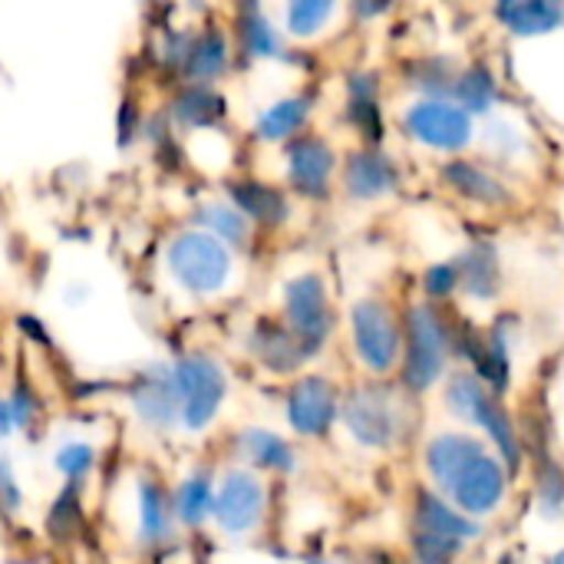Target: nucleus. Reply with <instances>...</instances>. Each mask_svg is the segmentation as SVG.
Returning a JSON list of instances; mask_svg holds the SVG:
<instances>
[{"instance_id": "obj_17", "label": "nucleus", "mask_w": 564, "mask_h": 564, "mask_svg": "<svg viewBox=\"0 0 564 564\" xmlns=\"http://www.w3.org/2000/svg\"><path fill=\"white\" fill-rule=\"evenodd\" d=\"M403 188V169L383 145H354L340 155L337 192L350 205H380Z\"/></svg>"}, {"instance_id": "obj_44", "label": "nucleus", "mask_w": 564, "mask_h": 564, "mask_svg": "<svg viewBox=\"0 0 564 564\" xmlns=\"http://www.w3.org/2000/svg\"><path fill=\"white\" fill-rule=\"evenodd\" d=\"M542 564H564V545H558V549H552L545 558H542Z\"/></svg>"}, {"instance_id": "obj_13", "label": "nucleus", "mask_w": 564, "mask_h": 564, "mask_svg": "<svg viewBox=\"0 0 564 564\" xmlns=\"http://www.w3.org/2000/svg\"><path fill=\"white\" fill-rule=\"evenodd\" d=\"M400 129L410 142L443 159L466 155L479 132L476 119L453 99H413L400 116Z\"/></svg>"}, {"instance_id": "obj_11", "label": "nucleus", "mask_w": 564, "mask_h": 564, "mask_svg": "<svg viewBox=\"0 0 564 564\" xmlns=\"http://www.w3.org/2000/svg\"><path fill=\"white\" fill-rule=\"evenodd\" d=\"M119 397L139 433L152 440L182 436V410H178V390L169 357H152L139 364L129 373V380H122Z\"/></svg>"}, {"instance_id": "obj_6", "label": "nucleus", "mask_w": 564, "mask_h": 564, "mask_svg": "<svg viewBox=\"0 0 564 564\" xmlns=\"http://www.w3.org/2000/svg\"><path fill=\"white\" fill-rule=\"evenodd\" d=\"M178 410H182V440H205L218 430L231 397H235V370L212 347H185L169 357Z\"/></svg>"}, {"instance_id": "obj_46", "label": "nucleus", "mask_w": 564, "mask_h": 564, "mask_svg": "<svg viewBox=\"0 0 564 564\" xmlns=\"http://www.w3.org/2000/svg\"><path fill=\"white\" fill-rule=\"evenodd\" d=\"M558 426H562V436H564V397L558 400Z\"/></svg>"}, {"instance_id": "obj_33", "label": "nucleus", "mask_w": 564, "mask_h": 564, "mask_svg": "<svg viewBox=\"0 0 564 564\" xmlns=\"http://www.w3.org/2000/svg\"><path fill=\"white\" fill-rule=\"evenodd\" d=\"M436 393H440L443 413H446L456 426H466V430H473V423H476L482 403L492 397V390H489L469 367H453V370L446 373V380L440 383Z\"/></svg>"}, {"instance_id": "obj_37", "label": "nucleus", "mask_w": 564, "mask_h": 564, "mask_svg": "<svg viewBox=\"0 0 564 564\" xmlns=\"http://www.w3.org/2000/svg\"><path fill=\"white\" fill-rule=\"evenodd\" d=\"M469 545L440 539L420 529H406V564H463Z\"/></svg>"}, {"instance_id": "obj_16", "label": "nucleus", "mask_w": 564, "mask_h": 564, "mask_svg": "<svg viewBox=\"0 0 564 564\" xmlns=\"http://www.w3.org/2000/svg\"><path fill=\"white\" fill-rule=\"evenodd\" d=\"M241 357L268 380L288 383L291 377L304 373L314 367L311 354L301 347V340L271 314H258L238 337Z\"/></svg>"}, {"instance_id": "obj_1", "label": "nucleus", "mask_w": 564, "mask_h": 564, "mask_svg": "<svg viewBox=\"0 0 564 564\" xmlns=\"http://www.w3.org/2000/svg\"><path fill=\"white\" fill-rule=\"evenodd\" d=\"M420 473L430 489L479 522L502 516L516 486V476L506 469V463L476 430L466 426L430 433L420 446Z\"/></svg>"}, {"instance_id": "obj_15", "label": "nucleus", "mask_w": 564, "mask_h": 564, "mask_svg": "<svg viewBox=\"0 0 564 564\" xmlns=\"http://www.w3.org/2000/svg\"><path fill=\"white\" fill-rule=\"evenodd\" d=\"M225 459L261 473L271 482H288L304 469V453L294 436L268 423H241L225 436Z\"/></svg>"}, {"instance_id": "obj_40", "label": "nucleus", "mask_w": 564, "mask_h": 564, "mask_svg": "<svg viewBox=\"0 0 564 564\" xmlns=\"http://www.w3.org/2000/svg\"><path fill=\"white\" fill-rule=\"evenodd\" d=\"M26 509V492L17 476V463L7 453V443H0V522H17Z\"/></svg>"}, {"instance_id": "obj_9", "label": "nucleus", "mask_w": 564, "mask_h": 564, "mask_svg": "<svg viewBox=\"0 0 564 564\" xmlns=\"http://www.w3.org/2000/svg\"><path fill=\"white\" fill-rule=\"evenodd\" d=\"M271 512H274V482L241 463L221 459L212 535L225 545H248L261 539V532L271 522Z\"/></svg>"}, {"instance_id": "obj_20", "label": "nucleus", "mask_w": 564, "mask_h": 564, "mask_svg": "<svg viewBox=\"0 0 564 564\" xmlns=\"http://www.w3.org/2000/svg\"><path fill=\"white\" fill-rule=\"evenodd\" d=\"M519 334L522 324L516 314H496L486 327L482 337L469 357V370L496 393V397H509L516 387V350H519Z\"/></svg>"}, {"instance_id": "obj_24", "label": "nucleus", "mask_w": 564, "mask_h": 564, "mask_svg": "<svg viewBox=\"0 0 564 564\" xmlns=\"http://www.w3.org/2000/svg\"><path fill=\"white\" fill-rule=\"evenodd\" d=\"M340 112L350 132L364 145H380L383 142V79L377 69H354L344 79V96H340Z\"/></svg>"}, {"instance_id": "obj_23", "label": "nucleus", "mask_w": 564, "mask_h": 564, "mask_svg": "<svg viewBox=\"0 0 564 564\" xmlns=\"http://www.w3.org/2000/svg\"><path fill=\"white\" fill-rule=\"evenodd\" d=\"M459 297L473 307H492L506 291V264L496 241H469L456 258Z\"/></svg>"}, {"instance_id": "obj_39", "label": "nucleus", "mask_w": 564, "mask_h": 564, "mask_svg": "<svg viewBox=\"0 0 564 564\" xmlns=\"http://www.w3.org/2000/svg\"><path fill=\"white\" fill-rule=\"evenodd\" d=\"M83 525V492L79 489H63L56 492L50 516H46V529L56 539H73Z\"/></svg>"}, {"instance_id": "obj_26", "label": "nucleus", "mask_w": 564, "mask_h": 564, "mask_svg": "<svg viewBox=\"0 0 564 564\" xmlns=\"http://www.w3.org/2000/svg\"><path fill=\"white\" fill-rule=\"evenodd\" d=\"M473 430L489 443V449L506 463V469L519 479L529 466V443H525V433L516 420V413L506 406L502 397H489L473 423Z\"/></svg>"}, {"instance_id": "obj_36", "label": "nucleus", "mask_w": 564, "mask_h": 564, "mask_svg": "<svg viewBox=\"0 0 564 564\" xmlns=\"http://www.w3.org/2000/svg\"><path fill=\"white\" fill-rule=\"evenodd\" d=\"M532 496H535V516L545 522L564 519V463L552 453L539 456L532 466Z\"/></svg>"}, {"instance_id": "obj_38", "label": "nucleus", "mask_w": 564, "mask_h": 564, "mask_svg": "<svg viewBox=\"0 0 564 564\" xmlns=\"http://www.w3.org/2000/svg\"><path fill=\"white\" fill-rule=\"evenodd\" d=\"M420 297L440 307H449L459 297V268L453 258L430 261L420 274Z\"/></svg>"}, {"instance_id": "obj_5", "label": "nucleus", "mask_w": 564, "mask_h": 564, "mask_svg": "<svg viewBox=\"0 0 564 564\" xmlns=\"http://www.w3.org/2000/svg\"><path fill=\"white\" fill-rule=\"evenodd\" d=\"M403 314V357L397 370V383L413 397L423 400L440 390L446 373L453 370V314L430 301H410L400 307Z\"/></svg>"}, {"instance_id": "obj_21", "label": "nucleus", "mask_w": 564, "mask_h": 564, "mask_svg": "<svg viewBox=\"0 0 564 564\" xmlns=\"http://www.w3.org/2000/svg\"><path fill=\"white\" fill-rule=\"evenodd\" d=\"M258 231H284L294 221L297 212V198L271 178H258V175H235L225 182L221 192Z\"/></svg>"}, {"instance_id": "obj_25", "label": "nucleus", "mask_w": 564, "mask_h": 564, "mask_svg": "<svg viewBox=\"0 0 564 564\" xmlns=\"http://www.w3.org/2000/svg\"><path fill=\"white\" fill-rule=\"evenodd\" d=\"M235 50L258 63L288 59V36L281 23L264 10L261 0H238L235 3V23H231Z\"/></svg>"}, {"instance_id": "obj_22", "label": "nucleus", "mask_w": 564, "mask_h": 564, "mask_svg": "<svg viewBox=\"0 0 564 564\" xmlns=\"http://www.w3.org/2000/svg\"><path fill=\"white\" fill-rule=\"evenodd\" d=\"M406 529H420L440 539H453L463 545H476L486 535V522L459 512L446 496L430 489L426 482H416L406 496Z\"/></svg>"}, {"instance_id": "obj_30", "label": "nucleus", "mask_w": 564, "mask_h": 564, "mask_svg": "<svg viewBox=\"0 0 564 564\" xmlns=\"http://www.w3.org/2000/svg\"><path fill=\"white\" fill-rule=\"evenodd\" d=\"M228 112L225 96L215 86H192L182 83V89L169 102V119L178 132L198 135V132H215L221 129Z\"/></svg>"}, {"instance_id": "obj_32", "label": "nucleus", "mask_w": 564, "mask_h": 564, "mask_svg": "<svg viewBox=\"0 0 564 564\" xmlns=\"http://www.w3.org/2000/svg\"><path fill=\"white\" fill-rule=\"evenodd\" d=\"M449 99L463 106L473 119H489L502 106V83L486 63H459Z\"/></svg>"}, {"instance_id": "obj_18", "label": "nucleus", "mask_w": 564, "mask_h": 564, "mask_svg": "<svg viewBox=\"0 0 564 564\" xmlns=\"http://www.w3.org/2000/svg\"><path fill=\"white\" fill-rule=\"evenodd\" d=\"M436 178L456 202L473 205L479 212H509L519 205L516 185L499 169L473 155L443 159V165L436 169Z\"/></svg>"}, {"instance_id": "obj_31", "label": "nucleus", "mask_w": 564, "mask_h": 564, "mask_svg": "<svg viewBox=\"0 0 564 564\" xmlns=\"http://www.w3.org/2000/svg\"><path fill=\"white\" fill-rule=\"evenodd\" d=\"M50 473L59 479L63 489L86 492L102 473V446L89 436H63L50 449Z\"/></svg>"}, {"instance_id": "obj_2", "label": "nucleus", "mask_w": 564, "mask_h": 564, "mask_svg": "<svg viewBox=\"0 0 564 564\" xmlns=\"http://www.w3.org/2000/svg\"><path fill=\"white\" fill-rule=\"evenodd\" d=\"M238 258L241 254L225 241L185 221L165 235L159 248V278L175 301L188 307H212L235 294Z\"/></svg>"}, {"instance_id": "obj_8", "label": "nucleus", "mask_w": 564, "mask_h": 564, "mask_svg": "<svg viewBox=\"0 0 564 564\" xmlns=\"http://www.w3.org/2000/svg\"><path fill=\"white\" fill-rule=\"evenodd\" d=\"M274 317L301 340L314 364L324 360L340 330V311L327 274L317 268H301L288 274L278 288Z\"/></svg>"}, {"instance_id": "obj_3", "label": "nucleus", "mask_w": 564, "mask_h": 564, "mask_svg": "<svg viewBox=\"0 0 564 564\" xmlns=\"http://www.w3.org/2000/svg\"><path fill=\"white\" fill-rule=\"evenodd\" d=\"M416 403L397 380L360 377L344 387L337 433L360 453L393 456L416 433Z\"/></svg>"}, {"instance_id": "obj_7", "label": "nucleus", "mask_w": 564, "mask_h": 564, "mask_svg": "<svg viewBox=\"0 0 564 564\" xmlns=\"http://www.w3.org/2000/svg\"><path fill=\"white\" fill-rule=\"evenodd\" d=\"M347 354L360 377L393 380L403 357V314L383 294H360L344 314Z\"/></svg>"}, {"instance_id": "obj_35", "label": "nucleus", "mask_w": 564, "mask_h": 564, "mask_svg": "<svg viewBox=\"0 0 564 564\" xmlns=\"http://www.w3.org/2000/svg\"><path fill=\"white\" fill-rule=\"evenodd\" d=\"M459 63L443 53L413 56L403 63V83L416 93V99H449Z\"/></svg>"}, {"instance_id": "obj_10", "label": "nucleus", "mask_w": 564, "mask_h": 564, "mask_svg": "<svg viewBox=\"0 0 564 564\" xmlns=\"http://www.w3.org/2000/svg\"><path fill=\"white\" fill-rule=\"evenodd\" d=\"M340 397H344V383L327 370L311 367L291 377L288 383H281V400H278L284 433L294 436L301 446L327 443L337 433Z\"/></svg>"}, {"instance_id": "obj_41", "label": "nucleus", "mask_w": 564, "mask_h": 564, "mask_svg": "<svg viewBox=\"0 0 564 564\" xmlns=\"http://www.w3.org/2000/svg\"><path fill=\"white\" fill-rule=\"evenodd\" d=\"M3 400H7V406H10V413H13L17 433H33V430L40 426V420H43V400H40V393H36L26 380L10 383V387L3 390Z\"/></svg>"}, {"instance_id": "obj_19", "label": "nucleus", "mask_w": 564, "mask_h": 564, "mask_svg": "<svg viewBox=\"0 0 564 564\" xmlns=\"http://www.w3.org/2000/svg\"><path fill=\"white\" fill-rule=\"evenodd\" d=\"M215 489H218V463L215 459H185L175 476H169V496L172 512L182 529V535L198 539L212 532V512H215Z\"/></svg>"}, {"instance_id": "obj_12", "label": "nucleus", "mask_w": 564, "mask_h": 564, "mask_svg": "<svg viewBox=\"0 0 564 564\" xmlns=\"http://www.w3.org/2000/svg\"><path fill=\"white\" fill-rule=\"evenodd\" d=\"M159 56L169 69L178 73L182 83L215 86L228 76L235 63V40L212 23L198 30H175L162 40Z\"/></svg>"}, {"instance_id": "obj_45", "label": "nucleus", "mask_w": 564, "mask_h": 564, "mask_svg": "<svg viewBox=\"0 0 564 564\" xmlns=\"http://www.w3.org/2000/svg\"><path fill=\"white\" fill-rule=\"evenodd\" d=\"M496 564H525V558H522L519 552H506V555H499V562Z\"/></svg>"}, {"instance_id": "obj_34", "label": "nucleus", "mask_w": 564, "mask_h": 564, "mask_svg": "<svg viewBox=\"0 0 564 564\" xmlns=\"http://www.w3.org/2000/svg\"><path fill=\"white\" fill-rule=\"evenodd\" d=\"M340 3L344 0H281V30L288 40H297V43H311V40H321L337 13H340Z\"/></svg>"}, {"instance_id": "obj_4", "label": "nucleus", "mask_w": 564, "mask_h": 564, "mask_svg": "<svg viewBox=\"0 0 564 564\" xmlns=\"http://www.w3.org/2000/svg\"><path fill=\"white\" fill-rule=\"evenodd\" d=\"M106 512L116 535L139 555H162L185 539L172 512L169 479L149 466H129L112 479Z\"/></svg>"}, {"instance_id": "obj_28", "label": "nucleus", "mask_w": 564, "mask_h": 564, "mask_svg": "<svg viewBox=\"0 0 564 564\" xmlns=\"http://www.w3.org/2000/svg\"><path fill=\"white\" fill-rule=\"evenodd\" d=\"M188 225L215 235L218 241H225L235 254H248L254 245H258V228L225 198V195H212V198H202L195 202L192 215H188Z\"/></svg>"}, {"instance_id": "obj_42", "label": "nucleus", "mask_w": 564, "mask_h": 564, "mask_svg": "<svg viewBox=\"0 0 564 564\" xmlns=\"http://www.w3.org/2000/svg\"><path fill=\"white\" fill-rule=\"evenodd\" d=\"M486 142H489V149H492L496 155H502V159L516 155V152L525 145L522 135H519V129H516L509 119H496V116L486 119Z\"/></svg>"}, {"instance_id": "obj_14", "label": "nucleus", "mask_w": 564, "mask_h": 564, "mask_svg": "<svg viewBox=\"0 0 564 564\" xmlns=\"http://www.w3.org/2000/svg\"><path fill=\"white\" fill-rule=\"evenodd\" d=\"M281 185L301 202H327L337 188L340 152L321 132H301L281 145Z\"/></svg>"}, {"instance_id": "obj_27", "label": "nucleus", "mask_w": 564, "mask_h": 564, "mask_svg": "<svg viewBox=\"0 0 564 564\" xmlns=\"http://www.w3.org/2000/svg\"><path fill=\"white\" fill-rule=\"evenodd\" d=\"M314 96L311 93H288L274 102H268L254 122H251V139L258 145H274L281 149L284 142L297 139L301 132H307L311 119H314Z\"/></svg>"}, {"instance_id": "obj_29", "label": "nucleus", "mask_w": 564, "mask_h": 564, "mask_svg": "<svg viewBox=\"0 0 564 564\" xmlns=\"http://www.w3.org/2000/svg\"><path fill=\"white\" fill-rule=\"evenodd\" d=\"M492 17L506 33L535 40L562 30L564 0H492Z\"/></svg>"}, {"instance_id": "obj_43", "label": "nucleus", "mask_w": 564, "mask_h": 564, "mask_svg": "<svg viewBox=\"0 0 564 564\" xmlns=\"http://www.w3.org/2000/svg\"><path fill=\"white\" fill-rule=\"evenodd\" d=\"M397 3L400 0H347V10L360 26H370L377 20H387L397 10Z\"/></svg>"}]
</instances>
